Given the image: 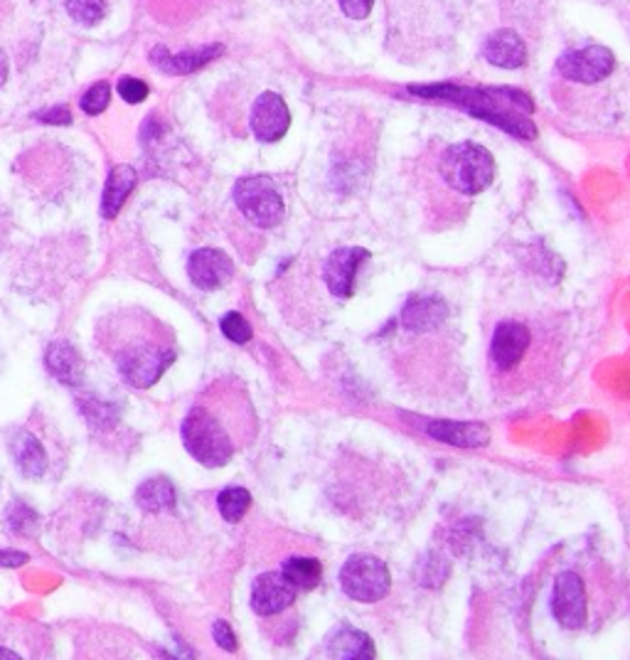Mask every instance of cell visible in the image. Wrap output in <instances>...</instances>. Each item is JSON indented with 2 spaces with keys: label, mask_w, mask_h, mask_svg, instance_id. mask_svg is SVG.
Returning <instances> with one entry per match:
<instances>
[{
  "label": "cell",
  "mask_w": 630,
  "mask_h": 660,
  "mask_svg": "<svg viewBox=\"0 0 630 660\" xmlns=\"http://www.w3.org/2000/svg\"><path fill=\"white\" fill-rule=\"evenodd\" d=\"M412 94L419 97H436L449 99L453 104L471 111L473 116L491 121V124L500 126L510 134L520 138H535L537 131L525 116H517L515 109L532 111L535 104L530 97L520 94V91L510 89H463L453 85H439V87H412Z\"/></svg>",
  "instance_id": "cell-1"
},
{
  "label": "cell",
  "mask_w": 630,
  "mask_h": 660,
  "mask_svg": "<svg viewBox=\"0 0 630 660\" xmlns=\"http://www.w3.org/2000/svg\"><path fill=\"white\" fill-rule=\"evenodd\" d=\"M180 436L192 459L207 466V469H222L237 451V444L225 429V424L220 422V416L212 410L202 407V404L192 407L185 420H182Z\"/></svg>",
  "instance_id": "cell-2"
},
{
  "label": "cell",
  "mask_w": 630,
  "mask_h": 660,
  "mask_svg": "<svg viewBox=\"0 0 630 660\" xmlns=\"http://www.w3.org/2000/svg\"><path fill=\"white\" fill-rule=\"evenodd\" d=\"M441 176L453 190L463 195H477L491 188L495 178V158L487 148L471 144H455L441 158Z\"/></svg>",
  "instance_id": "cell-3"
},
{
  "label": "cell",
  "mask_w": 630,
  "mask_h": 660,
  "mask_svg": "<svg viewBox=\"0 0 630 660\" xmlns=\"http://www.w3.org/2000/svg\"><path fill=\"white\" fill-rule=\"evenodd\" d=\"M172 360H176V350L170 343L144 338L126 343L124 348L116 353V370L131 388L146 390L150 384H156L162 372H166Z\"/></svg>",
  "instance_id": "cell-4"
},
{
  "label": "cell",
  "mask_w": 630,
  "mask_h": 660,
  "mask_svg": "<svg viewBox=\"0 0 630 660\" xmlns=\"http://www.w3.org/2000/svg\"><path fill=\"white\" fill-rule=\"evenodd\" d=\"M235 202L241 210V215L261 230L281 225L283 215H286L281 192L267 176L241 178L235 186Z\"/></svg>",
  "instance_id": "cell-5"
},
{
  "label": "cell",
  "mask_w": 630,
  "mask_h": 660,
  "mask_svg": "<svg viewBox=\"0 0 630 660\" xmlns=\"http://www.w3.org/2000/svg\"><path fill=\"white\" fill-rule=\"evenodd\" d=\"M340 584L345 594L355 599V602L374 604L390 594L392 574L380 557L355 555L342 564Z\"/></svg>",
  "instance_id": "cell-6"
},
{
  "label": "cell",
  "mask_w": 630,
  "mask_h": 660,
  "mask_svg": "<svg viewBox=\"0 0 630 660\" xmlns=\"http://www.w3.org/2000/svg\"><path fill=\"white\" fill-rule=\"evenodd\" d=\"M616 59L611 49L601 45H588L584 49H569L559 57L556 69L566 79L578 85H596L614 72Z\"/></svg>",
  "instance_id": "cell-7"
},
{
  "label": "cell",
  "mask_w": 630,
  "mask_h": 660,
  "mask_svg": "<svg viewBox=\"0 0 630 660\" xmlns=\"http://www.w3.org/2000/svg\"><path fill=\"white\" fill-rule=\"evenodd\" d=\"M251 131L261 144H277L291 126V111L279 94L273 91H263V94L254 101L251 107Z\"/></svg>",
  "instance_id": "cell-8"
},
{
  "label": "cell",
  "mask_w": 630,
  "mask_h": 660,
  "mask_svg": "<svg viewBox=\"0 0 630 660\" xmlns=\"http://www.w3.org/2000/svg\"><path fill=\"white\" fill-rule=\"evenodd\" d=\"M552 614L564 628H582L586 624V589L582 577L562 572L554 579Z\"/></svg>",
  "instance_id": "cell-9"
},
{
  "label": "cell",
  "mask_w": 630,
  "mask_h": 660,
  "mask_svg": "<svg viewBox=\"0 0 630 660\" xmlns=\"http://www.w3.org/2000/svg\"><path fill=\"white\" fill-rule=\"evenodd\" d=\"M370 259L368 249L360 247H342L335 249L328 261H325V283H328V289L333 297L338 299H350L355 293V279H358V271L364 261Z\"/></svg>",
  "instance_id": "cell-10"
},
{
  "label": "cell",
  "mask_w": 630,
  "mask_h": 660,
  "mask_svg": "<svg viewBox=\"0 0 630 660\" xmlns=\"http://www.w3.org/2000/svg\"><path fill=\"white\" fill-rule=\"evenodd\" d=\"M188 277L202 291H217L235 277V261L220 249H198L188 261Z\"/></svg>",
  "instance_id": "cell-11"
},
{
  "label": "cell",
  "mask_w": 630,
  "mask_h": 660,
  "mask_svg": "<svg viewBox=\"0 0 630 660\" xmlns=\"http://www.w3.org/2000/svg\"><path fill=\"white\" fill-rule=\"evenodd\" d=\"M296 602V586L286 577L267 572L254 579L251 584V608L259 616H277Z\"/></svg>",
  "instance_id": "cell-12"
},
{
  "label": "cell",
  "mask_w": 630,
  "mask_h": 660,
  "mask_svg": "<svg viewBox=\"0 0 630 660\" xmlns=\"http://www.w3.org/2000/svg\"><path fill=\"white\" fill-rule=\"evenodd\" d=\"M532 335L522 323L517 321H503L493 333L491 343V360L497 370H513L520 365V360L530 350Z\"/></svg>",
  "instance_id": "cell-13"
},
{
  "label": "cell",
  "mask_w": 630,
  "mask_h": 660,
  "mask_svg": "<svg viewBox=\"0 0 630 660\" xmlns=\"http://www.w3.org/2000/svg\"><path fill=\"white\" fill-rule=\"evenodd\" d=\"M483 55L487 63L500 69H517L527 63L525 40L515 30H495L493 35H487Z\"/></svg>",
  "instance_id": "cell-14"
},
{
  "label": "cell",
  "mask_w": 630,
  "mask_h": 660,
  "mask_svg": "<svg viewBox=\"0 0 630 660\" xmlns=\"http://www.w3.org/2000/svg\"><path fill=\"white\" fill-rule=\"evenodd\" d=\"M220 55H222L220 45H207L202 49H190V53H180V55H172L168 47L160 45L150 53V59H154V65L162 69L166 75H190L195 72V69L205 67Z\"/></svg>",
  "instance_id": "cell-15"
},
{
  "label": "cell",
  "mask_w": 630,
  "mask_h": 660,
  "mask_svg": "<svg viewBox=\"0 0 630 660\" xmlns=\"http://www.w3.org/2000/svg\"><path fill=\"white\" fill-rule=\"evenodd\" d=\"M45 368L55 380L69 384V388H77V384L85 382V360H81V355L65 340L49 345L45 353Z\"/></svg>",
  "instance_id": "cell-16"
},
{
  "label": "cell",
  "mask_w": 630,
  "mask_h": 660,
  "mask_svg": "<svg viewBox=\"0 0 630 660\" xmlns=\"http://www.w3.org/2000/svg\"><path fill=\"white\" fill-rule=\"evenodd\" d=\"M426 434L434 436V439L453 444V446H483L491 439V432L483 424H471V422H431L426 424Z\"/></svg>",
  "instance_id": "cell-17"
},
{
  "label": "cell",
  "mask_w": 630,
  "mask_h": 660,
  "mask_svg": "<svg viewBox=\"0 0 630 660\" xmlns=\"http://www.w3.org/2000/svg\"><path fill=\"white\" fill-rule=\"evenodd\" d=\"M138 182L136 170L131 166H119L109 172L106 188H104V198H101V215L106 220H114L121 208H124L126 198L134 192Z\"/></svg>",
  "instance_id": "cell-18"
},
{
  "label": "cell",
  "mask_w": 630,
  "mask_h": 660,
  "mask_svg": "<svg viewBox=\"0 0 630 660\" xmlns=\"http://www.w3.org/2000/svg\"><path fill=\"white\" fill-rule=\"evenodd\" d=\"M330 658L340 660H372L378 656L372 638L364 631H355L350 626H342L328 638Z\"/></svg>",
  "instance_id": "cell-19"
},
{
  "label": "cell",
  "mask_w": 630,
  "mask_h": 660,
  "mask_svg": "<svg viewBox=\"0 0 630 660\" xmlns=\"http://www.w3.org/2000/svg\"><path fill=\"white\" fill-rule=\"evenodd\" d=\"M446 316H449V309H446L443 301L429 299V297H416L406 303L402 321L409 331L421 333V331H431L439 326Z\"/></svg>",
  "instance_id": "cell-20"
},
{
  "label": "cell",
  "mask_w": 630,
  "mask_h": 660,
  "mask_svg": "<svg viewBox=\"0 0 630 660\" xmlns=\"http://www.w3.org/2000/svg\"><path fill=\"white\" fill-rule=\"evenodd\" d=\"M10 451L15 456L18 469L23 471V476L27 479H40L47 471V454L43 449V444H40L33 434L20 432L15 434V439L10 441Z\"/></svg>",
  "instance_id": "cell-21"
},
{
  "label": "cell",
  "mask_w": 630,
  "mask_h": 660,
  "mask_svg": "<svg viewBox=\"0 0 630 660\" xmlns=\"http://www.w3.org/2000/svg\"><path fill=\"white\" fill-rule=\"evenodd\" d=\"M176 485L168 479H148L138 485L136 491V505L146 513H160L170 511L176 505Z\"/></svg>",
  "instance_id": "cell-22"
},
{
  "label": "cell",
  "mask_w": 630,
  "mask_h": 660,
  "mask_svg": "<svg viewBox=\"0 0 630 660\" xmlns=\"http://www.w3.org/2000/svg\"><path fill=\"white\" fill-rule=\"evenodd\" d=\"M283 577L296 589H315L320 584L323 567L315 557H291L283 564Z\"/></svg>",
  "instance_id": "cell-23"
},
{
  "label": "cell",
  "mask_w": 630,
  "mask_h": 660,
  "mask_svg": "<svg viewBox=\"0 0 630 660\" xmlns=\"http://www.w3.org/2000/svg\"><path fill=\"white\" fill-rule=\"evenodd\" d=\"M217 505H220L222 517H225L227 523H239L251 507V493L247 489H237V485H232V489H225L220 493Z\"/></svg>",
  "instance_id": "cell-24"
},
{
  "label": "cell",
  "mask_w": 630,
  "mask_h": 660,
  "mask_svg": "<svg viewBox=\"0 0 630 660\" xmlns=\"http://www.w3.org/2000/svg\"><path fill=\"white\" fill-rule=\"evenodd\" d=\"M67 13L79 25H97L106 15V0H67Z\"/></svg>",
  "instance_id": "cell-25"
},
{
  "label": "cell",
  "mask_w": 630,
  "mask_h": 660,
  "mask_svg": "<svg viewBox=\"0 0 630 660\" xmlns=\"http://www.w3.org/2000/svg\"><path fill=\"white\" fill-rule=\"evenodd\" d=\"M220 328H222V333H225V338H227V340L237 343V345L249 343V340H251V335H254V331H251V326L247 323V318H244L241 313H237V311L227 313V316L222 318Z\"/></svg>",
  "instance_id": "cell-26"
},
{
  "label": "cell",
  "mask_w": 630,
  "mask_h": 660,
  "mask_svg": "<svg viewBox=\"0 0 630 660\" xmlns=\"http://www.w3.org/2000/svg\"><path fill=\"white\" fill-rule=\"evenodd\" d=\"M109 101H111V87L106 82H99L81 97V109H85V114L97 116L109 107Z\"/></svg>",
  "instance_id": "cell-27"
},
{
  "label": "cell",
  "mask_w": 630,
  "mask_h": 660,
  "mask_svg": "<svg viewBox=\"0 0 630 660\" xmlns=\"http://www.w3.org/2000/svg\"><path fill=\"white\" fill-rule=\"evenodd\" d=\"M35 525V513L30 511V507H25L23 503H15L8 507V530L15 533V535H25L33 530Z\"/></svg>",
  "instance_id": "cell-28"
},
{
  "label": "cell",
  "mask_w": 630,
  "mask_h": 660,
  "mask_svg": "<svg viewBox=\"0 0 630 660\" xmlns=\"http://www.w3.org/2000/svg\"><path fill=\"white\" fill-rule=\"evenodd\" d=\"M119 94L126 101V104H140V101L148 97V85L144 82V79L124 77L119 82Z\"/></svg>",
  "instance_id": "cell-29"
},
{
  "label": "cell",
  "mask_w": 630,
  "mask_h": 660,
  "mask_svg": "<svg viewBox=\"0 0 630 660\" xmlns=\"http://www.w3.org/2000/svg\"><path fill=\"white\" fill-rule=\"evenodd\" d=\"M81 410H85L87 420L97 426H111L114 424V412H111L109 404H101L94 398L81 400Z\"/></svg>",
  "instance_id": "cell-30"
},
{
  "label": "cell",
  "mask_w": 630,
  "mask_h": 660,
  "mask_svg": "<svg viewBox=\"0 0 630 660\" xmlns=\"http://www.w3.org/2000/svg\"><path fill=\"white\" fill-rule=\"evenodd\" d=\"M212 634H215V644L220 648H225L227 653H235L239 648L237 636H235V631H232V626L227 622H217L215 626H212Z\"/></svg>",
  "instance_id": "cell-31"
},
{
  "label": "cell",
  "mask_w": 630,
  "mask_h": 660,
  "mask_svg": "<svg viewBox=\"0 0 630 660\" xmlns=\"http://www.w3.org/2000/svg\"><path fill=\"white\" fill-rule=\"evenodd\" d=\"M342 13L352 18V20H364L370 13H372V5L374 0H338Z\"/></svg>",
  "instance_id": "cell-32"
},
{
  "label": "cell",
  "mask_w": 630,
  "mask_h": 660,
  "mask_svg": "<svg viewBox=\"0 0 630 660\" xmlns=\"http://www.w3.org/2000/svg\"><path fill=\"white\" fill-rule=\"evenodd\" d=\"M40 121H45V124H55V126H67L72 124V114L65 107H55V109H47V111H40L37 114Z\"/></svg>",
  "instance_id": "cell-33"
},
{
  "label": "cell",
  "mask_w": 630,
  "mask_h": 660,
  "mask_svg": "<svg viewBox=\"0 0 630 660\" xmlns=\"http://www.w3.org/2000/svg\"><path fill=\"white\" fill-rule=\"evenodd\" d=\"M27 560H30V557L25 552H13V550L0 552V564H3V567H20V564H25Z\"/></svg>",
  "instance_id": "cell-34"
},
{
  "label": "cell",
  "mask_w": 630,
  "mask_h": 660,
  "mask_svg": "<svg viewBox=\"0 0 630 660\" xmlns=\"http://www.w3.org/2000/svg\"><path fill=\"white\" fill-rule=\"evenodd\" d=\"M5 79H8V57L3 49H0V87L5 85Z\"/></svg>",
  "instance_id": "cell-35"
},
{
  "label": "cell",
  "mask_w": 630,
  "mask_h": 660,
  "mask_svg": "<svg viewBox=\"0 0 630 660\" xmlns=\"http://www.w3.org/2000/svg\"><path fill=\"white\" fill-rule=\"evenodd\" d=\"M3 658H13V660H18L20 656L13 653V651H5V648H0V660H3Z\"/></svg>",
  "instance_id": "cell-36"
}]
</instances>
